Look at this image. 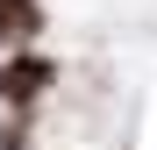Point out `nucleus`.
<instances>
[{"mask_svg":"<svg viewBox=\"0 0 157 150\" xmlns=\"http://www.w3.org/2000/svg\"><path fill=\"white\" fill-rule=\"evenodd\" d=\"M0 150H21V136H14V129H7V136H0Z\"/></svg>","mask_w":157,"mask_h":150,"instance_id":"7ed1b4c3","label":"nucleus"},{"mask_svg":"<svg viewBox=\"0 0 157 150\" xmlns=\"http://www.w3.org/2000/svg\"><path fill=\"white\" fill-rule=\"evenodd\" d=\"M36 29H43V7L36 0H0V36L7 43H36Z\"/></svg>","mask_w":157,"mask_h":150,"instance_id":"f03ea898","label":"nucleus"},{"mask_svg":"<svg viewBox=\"0 0 157 150\" xmlns=\"http://www.w3.org/2000/svg\"><path fill=\"white\" fill-rule=\"evenodd\" d=\"M50 79H57L50 57H14V64H0V100H7V107H29V100H43Z\"/></svg>","mask_w":157,"mask_h":150,"instance_id":"f257e3e1","label":"nucleus"}]
</instances>
